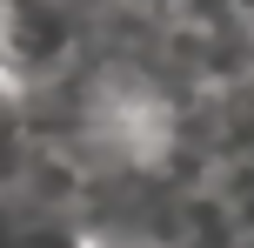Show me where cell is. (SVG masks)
Masks as SVG:
<instances>
[{
    "label": "cell",
    "mask_w": 254,
    "mask_h": 248,
    "mask_svg": "<svg viewBox=\"0 0 254 248\" xmlns=\"http://www.w3.org/2000/svg\"><path fill=\"white\" fill-rule=\"evenodd\" d=\"M94 0H0V81L47 94L87 61Z\"/></svg>",
    "instance_id": "cell-1"
},
{
    "label": "cell",
    "mask_w": 254,
    "mask_h": 248,
    "mask_svg": "<svg viewBox=\"0 0 254 248\" xmlns=\"http://www.w3.org/2000/svg\"><path fill=\"white\" fill-rule=\"evenodd\" d=\"M27 155H34V114H27V94L0 81V195H13Z\"/></svg>",
    "instance_id": "cell-2"
}]
</instances>
